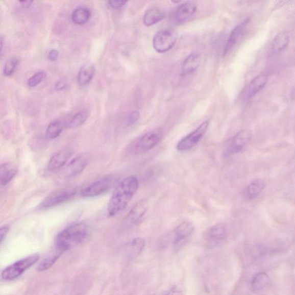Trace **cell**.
Segmentation results:
<instances>
[{
  "label": "cell",
  "mask_w": 295,
  "mask_h": 295,
  "mask_svg": "<svg viewBox=\"0 0 295 295\" xmlns=\"http://www.w3.org/2000/svg\"><path fill=\"white\" fill-rule=\"evenodd\" d=\"M269 281V277L266 273L261 272L255 275L252 281V288L254 292L264 289Z\"/></svg>",
  "instance_id": "25"
},
{
  "label": "cell",
  "mask_w": 295,
  "mask_h": 295,
  "mask_svg": "<svg viewBox=\"0 0 295 295\" xmlns=\"http://www.w3.org/2000/svg\"><path fill=\"white\" fill-rule=\"evenodd\" d=\"M148 211V205L145 201H140L134 206L127 216L128 224L138 225L140 224Z\"/></svg>",
  "instance_id": "15"
},
{
  "label": "cell",
  "mask_w": 295,
  "mask_h": 295,
  "mask_svg": "<svg viewBox=\"0 0 295 295\" xmlns=\"http://www.w3.org/2000/svg\"><path fill=\"white\" fill-rule=\"evenodd\" d=\"M226 227L224 224H217L210 228L205 233V239L211 243H218L225 238Z\"/></svg>",
  "instance_id": "17"
},
{
  "label": "cell",
  "mask_w": 295,
  "mask_h": 295,
  "mask_svg": "<svg viewBox=\"0 0 295 295\" xmlns=\"http://www.w3.org/2000/svg\"><path fill=\"white\" fill-rule=\"evenodd\" d=\"M140 113L137 111H133L132 113L129 115L127 123L128 125H132L135 124L140 118Z\"/></svg>",
  "instance_id": "32"
},
{
  "label": "cell",
  "mask_w": 295,
  "mask_h": 295,
  "mask_svg": "<svg viewBox=\"0 0 295 295\" xmlns=\"http://www.w3.org/2000/svg\"><path fill=\"white\" fill-rule=\"evenodd\" d=\"M194 226L193 223L185 222L179 225L174 232L175 238L174 239V248L178 250L185 243L186 240L193 233Z\"/></svg>",
  "instance_id": "12"
},
{
  "label": "cell",
  "mask_w": 295,
  "mask_h": 295,
  "mask_svg": "<svg viewBox=\"0 0 295 295\" xmlns=\"http://www.w3.org/2000/svg\"><path fill=\"white\" fill-rule=\"evenodd\" d=\"M177 35L171 30H163L156 33L153 39V47L160 53L167 52L175 44Z\"/></svg>",
  "instance_id": "7"
},
{
  "label": "cell",
  "mask_w": 295,
  "mask_h": 295,
  "mask_svg": "<svg viewBox=\"0 0 295 295\" xmlns=\"http://www.w3.org/2000/svg\"><path fill=\"white\" fill-rule=\"evenodd\" d=\"M109 5L112 8L114 9H120L122 8L125 6L128 2L127 1H109Z\"/></svg>",
  "instance_id": "33"
},
{
  "label": "cell",
  "mask_w": 295,
  "mask_h": 295,
  "mask_svg": "<svg viewBox=\"0 0 295 295\" xmlns=\"http://www.w3.org/2000/svg\"><path fill=\"white\" fill-rule=\"evenodd\" d=\"M88 115L87 111H81L76 113L66 123V128L76 129L81 127L86 121Z\"/></svg>",
  "instance_id": "27"
},
{
  "label": "cell",
  "mask_w": 295,
  "mask_h": 295,
  "mask_svg": "<svg viewBox=\"0 0 295 295\" xmlns=\"http://www.w3.org/2000/svg\"><path fill=\"white\" fill-rule=\"evenodd\" d=\"M139 185L136 177L130 176L119 183L113 192L108 205V214L113 217L126 208L137 192Z\"/></svg>",
  "instance_id": "1"
},
{
  "label": "cell",
  "mask_w": 295,
  "mask_h": 295,
  "mask_svg": "<svg viewBox=\"0 0 295 295\" xmlns=\"http://www.w3.org/2000/svg\"><path fill=\"white\" fill-rule=\"evenodd\" d=\"M199 54L193 53L186 58L182 64V70L183 75H189L194 72L200 64Z\"/></svg>",
  "instance_id": "20"
},
{
  "label": "cell",
  "mask_w": 295,
  "mask_h": 295,
  "mask_svg": "<svg viewBox=\"0 0 295 295\" xmlns=\"http://www.w3.org/2000/svg\"><path fill=\"white\" fill-rule=\"evenodd\" d=\"M64 125L59 120H55L48 125L46 132V137L48 140H54L59 137L63 130Z\"/></svg>",
  "instance_id": "28"
},
{
  "label": "cell",
  "mask_w": 295,
  "mask_h": 295,
  "mask_svg": "<svg viewBox=\"0 0 295 295\" xmlns=\"http://www.w3.org/2000/svg\"><path fill=\"white\" fill-rule=\"evenodd\" d=\"M265 184L264 181L260 179L252 182L248 185L244 191L245 198L248 200L251 201L256 199L260 195L263 189H265Z\"/></svg>",
  "instance_id": "21"
},
{
  "label": "cell",
  "mask_w": 295,
  "mask_h": 295,
  "mask_svg": "<svg viewBox=\"0 0 295 295\" xmlns=\"http://www.w3.org/2000/svg\"><path fill=\"white\" fill-rule=\"evenodd\" d=\"M164 295H183V292L180 288L174 287L168 290Z\"/></svg>",
  "instance_id": "35"
},
{
  "label": "cell",
  "mask_w": 295,
  "mask_h": 295,
  "mask_svg": "<svg viewBox=\"0 0 295 295\" xmlns=\"http://www.w3.org/2000/svg\"><path fill=\"white\" fill-rule=\"evenodd\" d=\"M118 178L110 176L92 183L81 191V195L84 198H92L106 193L119 183Z\"/></svg>",
  "instance_id": "5"
},
{
  "label": "cell",
  "mask_w": 295,
  "mask_h": 295,
  "mask_svg": "<svg viewBox=\"0 0 295 295\" xmlns=\"http://www.w3.org/2000/svg\"><path fill=\"white\" fill-rule=\"evenodd\" d=\"M59 53L56 49H52L47 54V59L51 61H55L59 57Z\"/></svg>",
  "instance_id": "34"
},
{
  "label": "cell",
  "mask_w": 295,
  "mask_h": 295,
  "mask_svg": "<svg viewBox=\"0 0 295 295\" xmlns=\"http://www.w3.org/2000/svg\"><path fill=\"white\" fill-rule=\"evenodd\" d=\"M44 78V73L42 71L35 73L28 80L29 86L31 88L35 87L42 82Z\"/></svg>",
  "instance_id": "31"
},
{
  "label": "cell",
  "mask_w": 295,
  "mask_h": 295,
  "mask_svg": "<svg viewBox=\"0 0 295 295\" xmlns=\"http://www.w3.org/2000/svg\"><path fill=\"white\" fill-rule=\"evenodd\" d=\"M95 73L94 65L89 62L85 64L80 68L78 77V82L80 86H86L91 81Z\"/></svg>",
  "instance_id": "19"
},
{
  "label": "cell",
  "mask_w": 295,
  "mask_h": 295,
  "mask_svg": "<svg viewBox=\"0 0 295 295\" xmlns=\"http://www.w3.org/2000/svg\"><path fill=\"white\" fill-rule=\"evenodd\" d=\"M88 229L84 223H76L66 228L58 235L56 247L60 253L82 244L86 239Z\"/></svg>",
  "instance_id": "2"
},
{
  "label": "cell",
  "mask_w": 295,
  "mask_h": 295,
  "mask_svg": "<svg viewBox=\"0 0 295 295\" xmlns=\"http://www.w3.org/2000/svg\"><path fill=\"white\" fill-rule=\"evenodd\" d=\"M196 10L195 4L186 2L179 6L171 14V19L176 24L185 23L193 16Z\"/></svg>",
  "instance_id": "9"
},
{
  "label": "cell",
  "mask_w": 295,
  "mask_h": 295,
  "mask_svg": "<svg viewBox=\"0 0 295 295\" xmlns=\"http://www.w3.org/2000/svg\"><path fill=\"white\" fill-rule=\"evenodd\" d=\"M60 253H59L55 256L44 259L39 265L37 271L38 272H43L46 271L49 268L51 267L57 261L58 259L60 256Z\"/></svg>",
  "instance_id": "30"
},
{
  "label": "cell",
  "mask_w": 295,
  "mask_h": 295,
  "mask_svg": "<svg viewBox=\"0 0 295 295\" xmlns=\"http://www.w3.org/2000/svg\"><path fill=\"white\" fill-rule=\"evenodd\" d=\"M165 17V13L158 8H151L145 13L143 22L145 26L150 27L157 24L162 20Z\"/></svg>",
  "instance_id": "22"
},
{
  "label": "cell",
  "mask_w": 295,
  "mask_h": 295,
  "mask_svg": "<svg viewBox=\"0 0 295 295\" xmlns=\"http://www.w3.org/2000/svg\"><path fill=\"white\" fill-rule=\"evenodd\" d=\"M65 87H66V84L63 82H58L55 85V89H56V90L58 91L62 90V89H64V88H65Z\"/></svg>",
  "instance_id": "37"
},
{
  "label": "cell",
  "mask_w": 295,
  "mask_h": 295,
  "mask_svg": "<svg viewBox=\"0 0 295 295\" xmlns=\"http://www.w3.org/2000/svg\"><path fill=\"white\" fill-rule=\"evenodd\" d=\"M289 41V34L286 31H283L277 35L272 43L271 52L273 55H278L283 52L288 47Z\"/></svg>",
  "instance_id": "18"
},
{
  "label": "cell",
  "mask_w": 295,
  "mask_h": 295,
  "mask_svg": "<svg viewBox=\"0 0 295 295\" xmlns=\"http://www.w3.org/2000/svg\"><path fill=\"white\" fill-rule=\"evenodd\" d=\"M145 247V241L141 238L134 239L127 245L129 256L137 257L142 253Z\"/></svg>",
  "instance_id": "26"
},
{
  "label": "cell",
  "mask_w": 295,
  "mask_h": 295,
  "mask_svg": "<svg viewBox=\"0 0 295 295\" xmlns=\"http://www.w3.org/2000/svg\"><path fill=\"white\" fill-rule=\"evenodd\" d=\"M77 193V190L75 188L62 189L54 191L43 200L40 207L48 209L57 206L73 198Z\"/></svg>",
  "instance_id": "8"
},
{
  "label": "cell",
  "mask_w": 295,
  "mask_h": 295,
  "mask_svg": "<svg viewBox=\"0 0 295 295\" xmlns=\"http://www.w3.org/2000/svg\"><path fill=\"white\" fill-rule=\"evenodd\" d=\"M249 20V19L244 20L232 31L225 48V55H226L232 48H234L236 44L238 43L240 39L242 38L245 31H247Z\"/></svg>",
  "instance_id": "14"
},
{
  "label": "cell",
  "mask_w": 295,
  "mask_h": 295,
  "mask_svg": "<svg viewBox=\"0 0 295 295\" xmlns=\"http://www.w3.org/2000/svg\"><path fill=\"white\" fill-rule=\"evenodd\" d=\"M88 162L89 158L86 155H80L67 165L64 172L65 176L71 178L79 176L86 168Z\"/></svg>",
  "instance_id": "11"
},
{
  "label": "cell",
  "mask_w": 295,
  "mask_h": 295,
  "mask_svg": "<svg viewBox=\"0 0 295 295\" xmlns=\"http://www.w3.org/2000/svg\"><path fill=\"white\" fill-rule=\"evenodd\" d=\"M209 125V120H206V121L201 124L193 132L183 138L177 144V150L179 151H186L193 149L206 134Z\"/></svg>",
  "instance_id": "6"
},
{
  "label": "cell",
  "mask_w": 295,
  "mask_h": 295,
  "mask_svg": "<svg viewBox=\"0 0 295 295\" xmlns=\"http://www.w3.org/2000/svg\"><path fill=\"white\" fill-rule=\"evenodd\" d=\"M20 3L24 7H29L33 3V1H20Z\"/></svg>",
  "instance_id": "38"
},
{
  "label": "cell",
  "mask_w": 295,
  "mask_h": 295,
  "mask_svg": "<svg viewBox=\"0 0 295 295\" xmlns=\"http://www.w3.org/2000/svg\"><path fill=\"white\" fill-rule=\"evenodd\" d=\"M91 16V12L89 8L80 6L73 11L71 14V19L76 24L83 25L90 19Z\"/></svg>",
  "instance_id": "23"
},
{
  "label": "cell",
  "mask_w": 295,
  "mask_h": 295,
  "mask_svg": "<svg viewBox=\"0 0 295 295\" xmlns=\"http://www.w3.org/2000/svg\"><path fill=\"white\" fill-rule=\"evenodd\" d=\"M163 131L157 128L148 132L133 142L129 147V152L133 155H140L153 150L162 140Z\"/></svg>",
  "instance_id": "3"
},
{
  "label": "cell",
  "mask_w": 295,
  "mask_h": 295,
  "mask_svg": "<svg viewBox=\"0 0 295 295\" xmlns=\"http://www.w3.org/2000/svg\"><path fill=\"white\" fill-rule=\"evenodd\" d=\"M252 138V133L249 130H243L239 132L232 138L229 150L231 154H237L242 151Z\"/></svg>",
  "instance_id": "13"
},
{
  "label": "cell",
  "mask_w": 295,
  "mask_h": 295,
  "mask_svg": "<svg viewBox=\"0 0 295 295\" xmlns=\"http://www.w3.org/2000/svg\"><path fill=\"white\" fill-rule=\"evenodd\" d=\"M16 168L10 164L4 163L1 167V185L6 186L14 178L17 174Z\"/></svg>",
  "instance_id": "24"
},
{
  "label": "cell",
  "mask_w": 295,
  "mask_h": 295,
  "mask_svg": "<svg viewBox=\"0 0 295 295\" xmlns=\"http://www.w3.org/2000/svg\"><path fill=\"white\" fill-rule=\"evenodd\" d=\"M268 78L266 75H260L254 78L249 84L245 91V98L250 100L260 92L266 86Z\"/></svg>",
  "instance_id": "16"
},
{
  "label": "cell",
  "mask_w": 295,
  "mask_h": 295,
  "mask_svg": "<svg viewBox=\"0 0 295 295\" xmlns=\"http://www.w3.org/2000/svg\"><path fill=\"white\" fill-rule=\"evenodd\" d=\"M39 259L38 254H34L32 256L22 259L10 266H8L2 272V278L4 280H13L19 277L31 266L37 262Z\"/></svg>",
  "instance_id": "4"
},
{
  "label": "cell",
  "mask_w": 295,
  "mask_h": 295,
  "mask_svg": "<svg viewBox=\"0 0 295 295\" xmlns=\"http://www.w3.org/2000/svg\"><path fill=\"white\" fill-rule=\"evenodd\" d=\"M19 60L16 57H12L10 59L6 62L5 66L3 70L4 75L6 77H10L17 68L18 64H19Z\"/></svg>",
  "instance_id": "29"
},
{
  "label": "cell",
  "mask_w": 295,
  "mask_h": 295,
  "mask_svg": "<svg viewBox=\"0 0 295 295\" xmlns=\"http://www.w3.org/2000/svg\"><path fill=\"white\" fill-rule=\"evenodd\" d=\"M8 230L9 228L6 226L1 228V231H0V242H1V243H3L4 239H5Z\"/></svg>",
  "instance_id": "36"
},
{
  "label": "cell",
  "mask_w": 295,
  "mask_h": 295,
  "mask_svg": "<svg viewBox=\"0 0 295 295\" xmlns=\"http://www.w3.org/2000/svg\"><path fill=\"white\" fill-rule=\"evenodd\" d=\"M73 154L70 148L62 149L52 156L48 163L47 169L49 171L55 173L63 168L68 162Z\"/></svg>",
  "instance_id": "10"
}]
</instances>
